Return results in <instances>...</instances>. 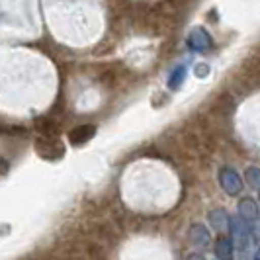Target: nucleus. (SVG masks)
I'll return each instance as SVG.
<instances>
[{
  "label": "nucleus",
  "instance_id": "nucleus-8",
  "mask_svg": "<svg viewBox=\"0 0 260 260\" xmlns=\"http://www.w3.org/2000/svg\"><path fill=\"white\" fill-rule=\"evenodd\" d=\"M229 221H231V217L227 215L225 209H213V211H209V223L213 225V229L225 231L229 227Z\"/></svg>",
  "mask_w": 260,
  "mask_h": 260
},
{
  "label": "nucleus",
  "instance_id": "nucleus-10",
  "mask_svg": "<svg viewBox=\"0 0 260 260\" xmlns=\"http://www.w3.org/2000/svg\"><path fill=\"white\" fill-rule=\"evenodd\" d=\"M45 141V149H39V153L43 156H49V155H63V147L57 143H53L51 139H43Z\"/></svg>",
  "mask_w": 260,
  "mask_h": 260
},
{
  "label": "nucleus",
  "instance_id": "nucleus-7",
  "mask_svg": "<svg viewBox=\"0 0 260 260\" xmlns=\"http://www.w3.org/2000/svg\"><path fill=\"white\" fill-rule=\"evenodd\" d=\"M215 256L219 260H233L235 258V245L231 239H227V237H219L217 241H215Z\"/></svg>",
  "mask_w": 260,
  "mask_h": 260
},
{
  "label": "nucleus",
  "instance_id": "nucleus-11",
  "mask_svg": "<svg viewBox=\"0 0 260 260\" xmlns=\"http://www.w3.org/2000/svg\"><path fill=\"white\" fill-rule=\"evenodd\" d=\"M245 178H247L248 186H252V188H260V169L256 167H248L247 172H245Z\"/></svg>",
  "mask_w": 260,
  "mask_h": 260
},
{
  "label": "nucleus",
  "instance_id": "nucleus-13",
  "mask_svg": "<svg viewBox=\"0 0 260 260\" xmlns=\"http://www.w3.org/2000/svg\"><path fill=\"white\" fill-rule=\"evenodd\" d=\"M186 260H204V256H202V254H190Z\"/></svg>",
  "mask_w": 260,
  "mask_h": 260
},
{
  "label": "nucleus",
  "instance_id": "nucleus-9",
  "mask_svg": "<svg viewBox=\"0 0 260 260\" xmlns=\"http://www.w3.org/2000/svg\"><path fill=\"white\" fill-rule=\"evenodd\" d=\"M184 78H186V67H184V65L176 67V69L170 73V78H169V88H170V90H178V88L182 86Z\"/></svg>",
  "mask_w": 260,
  "mask_h": 260
},
{
  "label": "nucleus",
  "instance_id": "nucleus-12",
  "mask_svg": "<svg viewBox=\"0 0 260 260\" xmlns=\"http://www.w3.org/2000/svg\"><path fill=\"white\" fill-rule=\"evenodd\" d=\"M208 73H209V67L208 65H198L196 67V77H208Z\"/></svg>",
  "mask_w": 260,
  "mask_h": 260
},
{
  "label": "nucleus",
  "instance_id": "nucleus-2",
  "mask_svg": "<svg viewBox=\"0 0 260 260\" xmlns=\"http://www.w3.org/2000/svg\"><path fill=\"white\" fill-rule=\"evenodd\" d=\"M188 45L194 51H208L209 47L213 45V41H211V36H209L206 29L196 27L194 31L188 36Z\"/></svg>",
  "mask_w": 260,
  "mask_h": 260
},
{
  "label": "nucleus",
  "instance_id": "nucleus-4",
  "mask_svg": "<svg viewBox=\"0 0 260 260\" xmlns=\"http://www.w3.org/2000/svg\"><path fill=\"white\" fill-rule=\"evenodd\" d=\"M239 217L245 223H254L258 219V208L252 198H243L239 202Z\"/></svg>",
  "mask_w": 260,
  "mask_h": 260
},
{
  "label": "nucleus",
  "instance_id": "nucleus-6",
  "mask_svg": "<svg viewBox=\"0 0 260 260\" xmlns=\"http://www.w3.org/2000/svg\"><path fill=\"white\" fill-rule=\"evenodd\" d=\"M94 133H96V127L94 125H78L77 129H73L69 133V139H71V143L80 147V145L88 143L92 137H94Z\"/></svg>",
  "mask_w": 260,
  "mask_h": 260
},
{
  "label": "nucleus",
  "instance_id": "nucleus-1",
  "mask_svg": "<svg viewBox=\"0 0 260 260\" xmlns=\"http://www.w3.org/2000/svg\"><path fill=\"white\" fill-rule=\"evenodd\" d=\"M219 184H221L223 192L229 196H239L243 192V178L233 169H221Z\"/></svg>",
  "mask_w": 260,
  "mask_h": 260
},
{
  "label": "nucleus",
  "instance_id": "nucleus-5",
  "mask_svg": "<svg viewBox=\"0 0 260 260\" xmlns=\"http://www.w3.org/2000/svg\"><path fill=\"white\" fill-rule=\"evenodd\" d=\"M188 239L192 241L194 247H202V248L208 247L209 243H211V235H209V231L202 225V223H194V225L190 227Z\"/></svg>",
  "mask_w": 260,
  "mask_h": 260
},
{
  "label": "nucleus",
  "instance_id": "nucleus-14",
  "mask_svg": "<svg viewBox=\"0 0 260 260\" xmlns=\"http://www.w3.org/2000/svg\"><path fill=\"white\" fill-rule=\"evenodd\" d=\"M254 260H260V248L256 250V254H254Z\"/></svg>",
  "mask_w": 260,
  "mask_h": 260
},
{
  "label": "nucleus",
  "instance_id": "nucleus-3",
  "mask_svg": "<svg viewBox=\"0 0 260 260\" xmlns=\"http://www.w3.org/2000/svg\"><path fill=\"white\" fill-rule=\"evenodd\" d=\"M229 229H231V233H233L235 243H237L241 248L245 247V245H247V241H248V233H250L248 223H245L241 217H233V219L229 221Z\"/></svg>",
  "mask_w": 260,
  "mask_h": 260
}]
</instances>
